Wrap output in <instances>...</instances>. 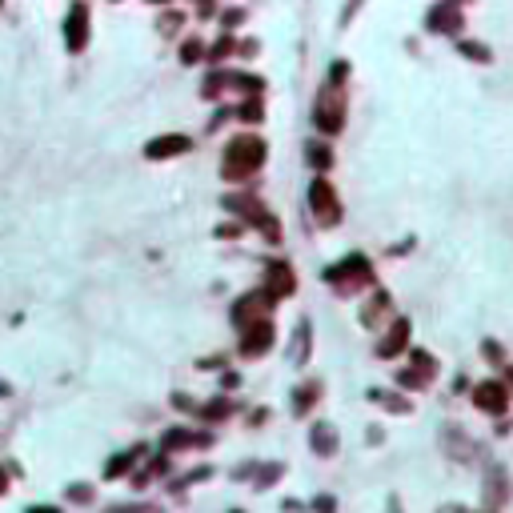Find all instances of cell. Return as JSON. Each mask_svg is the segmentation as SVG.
Segmentation results:
<instances>
[{"instance_id": "obj_1", "label": "cell", "mask_w": 513, "mask_h": 513, "mask_svg": "<svg viewBox=\"0 0 513 513\" xmlns=\"http://www.w3.org/2000/svg\"><path fill=\"white\" fill-rule=\"evenodd\" d=\"M265 164V140L253 137V133H241V137L229 144V153H225V177L229 181H237V177H249V173H256Z\"/></svg>"}, {"instance_id": "obj_2", "label": "cell", "mask_w": 513, "mask_h": 513, "mask_svg": "<svg viewBox=\"0 0 513 513\" xmlns=\"http://www.w3.org/2000/svg\"><path fill=\"white\" fill-rule=\"evenodd\" d=\"M309 205H313V212H317V221H321V225H333V221L341 217L337 193H333L325 181H313V188H309Z\"/></svg>"}, {"instance_id": "obj_3", "label": "cell", "mask_w": 513, "mask_h": 513, "mask_svg": "<svg viewBox=\"0 0 513 513\" xmlns=\"http://www.w3.org/2000/svg\"><path fill=\"white\" fill-rule=\"evenodd\" d=\"M269 293H253V297H245V301L233 309V321H237V329L245 333V329H253V325H261L265 321V309H269Z\"/></svg>"}, {"instance_id": "obj_4", "label": "cell", "mask_w": 513, "mask_h": 513, "mask_svg": "<svg viewBox=\"0 0 513 513\" xmlns=\"http://www.w3.org/2000/svg\"><path fill=\"white\" fill-rule=\"evenodd\" d=\"M325 277L333 281L337 289H353L357 281H369V261H365V256H349L345 265H337V269H329Z\"/></svg>"}, {"instance_id": "obj_5", "label": "cell", "mask_w": 513, "mask_h": 513, "mask_svg": "<svg viewBox=\"0 0 513 513\" xmlns=\"http://www.w3.org/2000/svg\"><path fill=\"white\" fill-rule=\"evenodd\" d=\"M345 124V105H341V96H321V105H317V129L321 133H337Z\"/></svg>"}, {"instance_id": "obj_6", "label": "cell", "mask_w": 513, "mask_h": 513, "mask_svg": "<svg viewBox=\"0 0 513 513\" xmlns=\"http://www.w3.org/2000/svg\"><path fill=\"white\" fill-rule=\"evenodd\" d=\"M477 405L485 409V413H501L505 409V401H510V393H505V385L501 381H485V385H477Z\"/></svg>"}, {"instance_id": "obj_7", "label": "cell", "mask_w": 513, "mask_h": 513, "mask_svg": "<svg viewBox=\"0 0 513 513\" xmlns=\"http://www.w3.org/2000/svg\"><path fill=\"white\" fill-rule=\"evenodd\" d=\"M65 32H69V48H72V52L85 48V41H89V36H85V32H89V8H85V4H76V8L69 12V28H65Z\"/></svg>"}, {"instance_id": "obj_8", "label": "cell", "mask_w": 513, "mask_h": 513, "mask_svg": "<svg viewBox=\"0 0 513 513\" xmlns=\"http://www.w3.org/2000/svg\"><path fill=\"white\" fill-rule=\"evenodd\" d=\"M269 341H273V325H269V321H261V325L245 329V337H241V353H245V357H256V353L265 349Z\"/></svg>"}, {"instance_id": "obj_9", "label": "cell", "mask_w": 513, "mask_h": 513, "mask_svg": "<svg viewBox=\"0 0 513 513\" xmlns=\"http://www.w3.org/2000/svg\"><path fill=\"white\" fill-rule=\"evenodd\" d=\"M293 293V269L285 261L269 265V297H289Z\"/></svg>"}, {"instance_id": "obj_10", "label": "cell", "mask_w": 513, "mask_h": 513, "mask_svg": "<svg viewBox=\"0 0 513 513\" xmlns=\"http://www.w3.org/2000/svg\"><path fill=\"white\" fill-rule=\"evenodd\" d=\"M429 24H433V28H445V32H457V28H461V12H457L453 4H441V8L429 12Z\"/></svg>"}, {"instance_id": "obj_11", "label": "cell", "mask_w": 513, "mask_h": 513, "mask_svg": "<svg viewBox=\"0 0 513 513\" xmlns=\"http://www.w3.org/2000/svg\"><path fill=\"white\" fill-rule=\"evenodd\" d=\"M405 341H409V325H405V321H393L389 337H385V341L377 345V353H381V357H393V353L401 349V345H405Z\"/></svg>"}, {"instance_id": "obj_12", "label": "cell", "mask_w": 513, "mask_h": 513, "mask_svg": "<svg viewBox=\"0 0 513 513\" xmlns=\"http://www.w3.org/2000/svg\"><path fill=\"white\" fill-rule=\"evenodd\" d=\"M185 149H188L185 137H161L149 144V157H168V153H185Z\"/></svg>"}, {"instance_id": "obj_13", "label": "cell", "mask_w": 513, "mask_h": 513, "mask_svg": "<svg viewBox=\"0 0 513 513\" xmlns=\"http://www.w3.org/2000/svg\"><path fill=\"white\" fill-rule=\"evenodd\" d=\"M313 445H317V453H333V449H337L333 429H329V425H317V429H313Z\"/></svg>"}, {"instance_id": "obj_14", "label": "cell", "mask_w": 513, "mask_h": 513, "mask_svg": "<svg viewBox=\"0 0 513 513\" xmlns=\"http://www.w3.org/2000/svg\"><path fill=\"white\" fill-rule=\"evenodd\" d=\"M140 449H133V453H124V457H117V461H109V466H105V473H109V477H117V473H124V469L133 466V457H137Z\"/></svg>"}, {"instance_id": "obj_15", "label": "cell", "mask_w": 513, "mask_h": 513, "mask_svg": "<svg viewBox=\"0 0 513 513\" xmlns=\"http://www.w3.org/2000/svg\"><path fill=\"white\" fill-rule=\"evenodd\" d=\"M193 437H188L185 429H173V433H164V449H181V445H188Z\"/></svg>"}, {"instance_id": "obj_16", "label": "cell", "mask_w": 513, "mask_h": 513, "mask_svg": "<svg viewBox=\"0 0 513 513\" xmlns=\"http://www.w3.org/2000/svg\"><path fill=\"white\" fill-rule=\"evenodd\" d=\"M490 501H505V473H493L490 477Z\"/></svg>"}, {"instance_id": "obj_17", "label": "cell", "mask_w": 513, "mask_h": 513, "mask_svg": "<svg viewBox=\"0 0 513 513\" xmlns=\"http://www.w3.org/2000/svg\"><path fill=\"white\" fill-rule=\"evenodd\" d=\"M309 157L317 161V168H329V149H321V144H309Z\"/></svg>"}, {"instance_id": "obj_18", "label": "cell", "mask_w": 513, "mask_h": 513, "mask_svg": "<svg viewBox=\"0 0 513 513\" xmlns=\"http://www.w3.org/2000/svg\"><path fill=\"white\" fill-rule=\"evenodd\" d=\"M237 117H241V120H261V105H245V109H237Z\"/></svg>"}, {"instance_id": "obj_19", "label": "cell", "mask_w": 513, "mask_h": 513, "mask_svg": "<svg viewBox=\"0 0 513 513\" xmlns=\"http://www.w3.org/2000/svg\"><path fill=\"white\" fill-rule=\"evenodd\" d=\"M461 52H469V56H485V48H481V45H461Z\"/></svg>"}, {"instance_id": "obj_20", "label": "cell", "mask_w": 513, "mask_h": 513, "mask_svg": "<svg viewBox=\"0 0 513 513\" xmlns=\"http://www.w3.org/2000/svg\"><path fill=\"white\" fill-rule=\"evenodd\" d=\"M201 56V45H185V61H197Z\"/></svg>"}, {"instance_id": "obj_21", "label": "cell", "mask_w": 513, "mask_h": 513, "mask_svg": "<svg viewBox=\"0 0 513 513\" xmlns=\"http://www.w3.org/2000/svg\"><path fill=\"white\" fill-rule=\"evenodd\" d=\"M0 490H4V473H0Z\"/></svg>"}]
</instances>
